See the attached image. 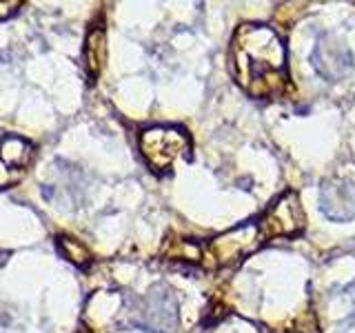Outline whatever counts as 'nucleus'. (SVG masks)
I'll use <instances>...</instances> for the list:
<instances>
[{
	"label": "nucleus",
	"instance_id": "obj_1",
	"mask_svg": "<svg viewBox=\"0 0 355 333\" xmlns=\"http://www.w3.org/2000/svg\"><path fill=\"white\" fill-rule=\"evenodd\" d=\"M233 76L253 96H271L286 80V49L266 25H242L233 36Z\"/></svg>",
	"mask_w": 355,
	"mask_h": 333
},
{
	"label": "nucleus",
	"instance_id": "obj_2",
	"mask_svg": "<svg viewBox=\"0 0 355 333\" xmlns=\"http://www.w3.org/2000/svg\"><path fill=\"white\" fill-rule=\"evenodd\" d=\"M140 151L142 158L153 171H169L173 162L180 158H189L191 142L187 131L180 127H149L140 133Z\"/></svg>",
	"mask_w": 355,
	"mask_h": 333
},
{
	"label": "nucleus",
	"instance_id": "obj_3",
	"mask_svg": "<svg viewBox=\"0 0 355 333\" xmlns=\"http://www.w3.org/2000/svg\"><path fill=\"white\" fill-rule=\"evenodd\" d=\"M302 229H304V214L295 194H284L269 211H266V216L260 222L262 238L297 236Z\"/></svg>",
	"mask_w": 355,
	"mask_h": 333
},
{
	"label": "nucleus",
	"instance_id": "obj_4",
	"mask_svg": "<svg viewBox=\"0 0 355 333\" xmlns=\"http://www.w3.org/2000/svg\"><path fill=\"white\" fill-rule=\"evenodd\" d=\"M311 62L324 80L336 83L342 76H347V71L353 67V56L342 38L327 33V36H320Z\"/></svg>",
	"mask_w": 355,
	"mask_h": 333
},
{
	"label": "nucleus",
	"instance_id": "obj_5",
	"mask_svg": "<svg viewBox=\"0 0 355 333\" xmlns=\"http://www.w3.org/2000/svg\"><path fill=\"white\" fill-rule=\"evenodd\" d=\"M33 160V144L20 136H5L0 142V189L22 180Z\"/></svg>",
	"mask_w": 355,
	"mask_h": 333
},
{
	"label": "nucleus",
	"instance_id": "obj_6",
	"mask_svg": "<svg viewBox=\"0 0 355 333\" xmlns=\"http://www.w3.org/2000/svg\"><path fill=\"white\" fill-rule=\"evenodd\" d=\"M322 214L333 222H347L355 218V185L344 178H333L322 185L320 191Z\"/></svg>",
	"mask_w": 355,
	"mask_h": 333
},
{
	"label": "nucleus",
	"instance_id": "obj_7",
	"mask_svg": "<svg viewBox=\"0 0 355 333\" xmlns=\"http://www.w3.org/2000/svg\"><path fill=\"white\" fill-rule=\"evenodd\" d=\"M144 327L153 333H175L178 331V305L169 289L158 287L147 298L144 307Z\"/></svg>",
	"mask_w": 355,
	"mask_h": 333
},
{
	"label": "nucleus",
	"instance_id": "obj_8",
	"mask_svg": "<svg viewBox=\"0 0 355 333\" xmlns=\"http://www.w3.org/2000/svg\"><path fill=\"white\" fill-rule=\"evenodd\" d=\"M262 240L260 236V227L253 225H242L238 229H233L225 233L222 238L214 242V251H216V260L218 262H236L242 255L251 253L258 242Z\"/></svg>",
	"mask_w": 355,
	"mask_h": 333
},
{
	"label": "nucleus",
	"instance_id": "obj_9",
	"mask_svg": "<svg viewBox=\"0 0 355 333\" xmlns=\"http://www.w3.org/2000/svg\"><path fill=\"white\" fill-rule=\"evenodd\" d=\"M105 60H107V33L103 27H94L87 33V42H85V65H87V76L92 80L103 69Z\"/></svg>",
	"mask_w": 355,
	"mask_h": 333
},
{
	"label": "nucleus",
	"instance_id": "obj_10",
	"mask_svg": "<svg viewBox=\"0 0 355 333\" xmlns=\"http://www.w3.org/2000/svg\"><path fill=\"white\" fill-rule=\"evenodd\" d=\"M58 251L64 260H69L76 266H87L92 262V255H89V249L80 240L69 238V236H60L58 238Z\"/></svg>",
	"mask_w": 355,
	"mask_h": 333
},
{
	"label": "nucleus",
	"instance_id": "obj_11",
	"mask_svg": "<svg viewBox=\"0 0 355 333\" xmlns=\"http://www.w3.org/2000/svg\"><path fill=\"white\" fill-rule=\"evenodd\" d=\"M18 7L20 3H0V20H7L9 16H14Z\"/></svg>",
	"mask_w": 355,
	"mask_h": 333
},
{
	"label": "nucleus",
	"instance_id": "obj_12",
	"mask_svg": "<svg viewBox=\"0 0 355 333\" xmlns=\"http://www.w3.org/2000/svg\"><path fill=\"white\" fill-rule=\"evenodd\" d=\"M291 333H315V329H297V331H291Z\"/></svg>",
	"mask_w": 355,
	"mask_h": 333
}]
</instances>
